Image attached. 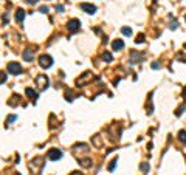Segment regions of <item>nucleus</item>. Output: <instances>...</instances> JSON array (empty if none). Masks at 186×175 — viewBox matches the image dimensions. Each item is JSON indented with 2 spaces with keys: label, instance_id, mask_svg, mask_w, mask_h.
<instances>
[{
  "label": "nucleus",
  "instance_id": "4be33fe9",
  "mask_svg": "<svg viewBox=\"0 0 186 175\" xmlns=\"http://www.w3.org/2000/svg\"><path fill=\"white\" fill-rule=\"evenodd\" d=\"M150 67H152V68H154V70H160V68H161V65H160V64H158V62H154V64H152V65H150Z\"/></svg>",
  "mask_w": 186,
  "mask_h": 175
},
{
  "label": "nucleus",
  "instance_id": "f3484780",
  "mask_svg": "<svg viewBox=\"0 0 186 175\" xmlns=\"http://www.w3.org/2000/svg\"><path fill=\"white\" fill-rule=\"evenodd\" d=\"M140 169H141L143 172H147V170H149V164H147V163H141V164H140Z\"/></svg>",
  "mask_w": 186,
  "mask_h": 175
},
{
  "label": "nucleus",
  "instance_id": "2eb2a0df",
  "mask_svg": "<svg viewBox=\"0 0 186 175\" xmlns=\"http://www.w3.org/2000/svg\"><path fill=\"white\" fill-rule=\"evenodd\" d=\"M103 59L107 61V62H112V54H110V53H104V54H103Z\"/></svg>",
  "mask_w": 186,
  "mask_h": 175
},
{
  "label": "nucleus",
  "instance_id": "7c9ffc66",
  "mask_svg": "<svg viewBox=\"0 0 186 175\" xmlns=\"http://www.w3.org/2000/svg\"><path fill=\"white\" fill-rule=\"evenodd\" d=\"M184 20H186V17H184Z\"/></svg>",
  "mask_w": 186,
  "mask_h": 175
},
{
  "label": "nucleus",
  "instance_id": "b1692460",
  "mask_svg": "<svg viewBox=\"0 0 186 175\" xmlns=\"http://www.w3.org/2000/svg\"><path fill=\"white\" fill-rule=\"evenodd\" d=\"M183 110H184V107H180V109H177V112H175V115H177V116H180V115L183 113Z\"/></svg>",
  "mask_w": 186,
  "mask_h": 175
},
{
  "label": "nucleus",
  "instance_id": "c85d7f7f",
  "mask_svg": "<svg viewBox=\"0 0 186 175\" xmlns=\"http://www.w3.org/2000/svg\"><path fill=\"white\" fill-rule=\"evenodd\" d=\"M71 175H82L81 172H71Z\"/></svg>",
  "mask_w": 186,
  "mask_h": 175
},
{
  "label": "nucleus",
  "instance_id": "5701e85b",
  "mask_svg": "<svg viewBox=\"0 0 186 175\" xmlns=\"http://www.w3.org/2000/svg\"><path fill=\"white\" fill-rule=\"evenodd\" d=\"M169 28H171V30H175V28H177V20H172L171 25H169Z\"/></svg>",
  "mask_w": 186,
  "mask_h": 175
},
{
  "label": "nucleus",
  "instance_id": "f257e3e1",
  "mask_svg": "<svg viewBox=\"0 0 186 175\" xmlns=\"http://www.w3.org/2000/svg\"><path fill=\"white\" fill-rule=\"evenodd\" d=\"M39 65H40L42 68H50V67L53 65V58H51L50 54H42V56L39 58Z\"/></svg>",
  "mask_w": 186,
  "mask_h": 175
},
{
  "label": "nucleus",
  "instance_id": "423d86ee",
  "mask_svg": "<svg viewBox=\"0 0 186 175\" xmlns=\"http://www.w3.org/2000/svg\"><path fill=\"white\" fill-rule=\"evenodd\" d=\"M62 150L61 149H50L48 150V158L51 160V161H57V160H61L62 158Z\"/></svg>",
  "mask_w": 186,
  "mask_h": 175
},
{
  "label": "nucleus",
  "instance_id": "4468645a",
  "mask_svg": "<svg viewBox=\"0 0 186 175\" xmlns=\"http://www.w3.org/2000/svg\"><path fill=\"white\" fill-rule=\"evenodd\" d=\"M121 33H123L124 36H132V30H130V28H127V27L121 28Z\"/></svg>",
  "mask_w": 186,
  "mask_h": 175
},
{
  "label": "nucleus",
  "instance_id": "f03ea898",
  "mask_svg": "<svg viewBox=\"0 0 186 175\" xmlns=\"http://www.w3.org/2000/svg\"><path fill=\"white\" fill-rule=\"evenodd\" d=\"M36 85H37L40 90H45V88L48 87V78H47V75H39V76L36 78Z\"/></svg>",
  "mask_w": 186,
  "mask_h": 175
},
{
  "label": "nucleus",
  "instance_id": "aec40b11",
  "mask_svg": "<svg viewBox=\"0 0 186 175\" xmlns=\"http://www.w3.org/2000/svg\"><path fill=\"white\" fill-rule=\"evenodd\" d=\"M6 81V73H3V71H0V84H3Z\"/></svg>",
  "mask_w": 186,
  "mask_h": 175
},
{
  "label": "nucleus",
  "instance_id": "412c9836",
  "mask_svg": "<svg viewBox=\"0 0 186 175\" xmlns=\"http://www.w3.org/2000/svg\"><path fill=\"white\" fill-rule=\"evenodd\" d=\"M16 115H11V116H8V119H6V124H10V122H13V121H16Z\"/></svg>",
  "mask_w": 186,
  "mask_h": 175
},
{
  "label": "nucleus",
  "instance_id": "6ab92c4d",
  "mask_svg": "<svg viewBox=\"0 0 186 175\" xmlns=\"http://www.w3.org/2000/svg\"><path fill=\"white\" fill-rule=\"evenodd\" d=\"M65 98H67V101H73V93L70 90H67L65 92Z\"/></svg>",
  "mask_w": 186,
  "mask_h": 175
},
{
  "label": "nucleus",
  "instance_id": "bb28decb",
  "mask_svg": "<svg viewBox=\"0 0 186 175\" xmlns=\"http://www.w3.org/2000/svg\"><path fill=\"white\" fill-rule=\"evenodd\" d=\"M56 10H57V11H61V13H62V11H64V6H62V5H57V6H56Z\"/></svg>",
  "mask_w": 186,
  "mask_h": 175
},
{
  "label": "nucleus",
  "instance_id": "9b49d317",
  "mask_svg": "<svg viewBox=\"0 0 186 175\" xmlns=\"http://www.w3.org/2000/svg\"><path fill=\"white\" fill-rule=\"evenodd\" d=\"M23 59H25L27 62H31V61H33V51H31V50H25V51H23Z\"/></svg>",
  "mask_w": 186,
  "mask_h": 175
},
{
  "label": "nucleus",
  "instance_id": "cd10ccee",
  "mask_svg": "<svg viewBox=\"0 0 186 175\" xmlns=\"http://www.w3.org/2000/svg\"><path fill=\"white\" fill-rule=\"evenodd\" d=\"M183 99H184V101H186V87H184V88H183Z\"/></svg>",
  "mask_w": 186,
  "mask_h": 175
},
{
  "label": "nucleus",
  "instance_id": "393cba45",
  "mask_svg": "<svg viewBox=\"0 0 186 175\" xmlns=\"http://www.w3.org/2000/svg\"><path fill=\"white\" fill-rule=\"evenodd\" d=\"M25 2H27V3H30V5H36V3L39 2V0H25Z\"/></svg>",
  "mask_w": 186,
  "mask_h": 175
},
{
  "label": "nucleus",
  "instance_id": "9d476101",
  "mask_svg": "<svg viewBox=\"0 0 186 175\" xmlns=\"http://www.w3.org/2000/svg\"><path fill=\"white\" fill-rule=\"evenodd\" d=\"M23 19H25V11L23 10H17L16 11V20L17 22H23Z\"/></svg>",
  "mask_w": 186,
  "mask_h": 175
},
{
  "label": "nucleus",
  "instance_id": "a878e982",
  "mask_svg": "<svg viewBox=\"0 0 186 175\" xmlns=\"http://www.w3.org/2000/svg\"><path fill=\"white\" fill-rule=\"evenodd\" d=\"M40 13H48V6H40Z\"/></svg>",
  "mask_w": 186,
  "mask_h": 175
},
{
  "label": "nucleus",
  "instance_id": "a211bd4d",
  "mask_svg": "<svg viewBox=\"0 0 186 175\" xmlns=\"http://www.w3.org/2000/svg\"><path fill=\"white\" fill-rule=\"evenodd\" d=\"M135 42H137V44L144 42V34H138V36H137V39H135Z\"/></svg>",
  "mask_w": 186,
  "mask_h": 175
},
{
  "label": "nucleus",
  "instance_id": "c756f323",
  "mask_svg": "<svg viewBox=\"0 0 186 175\" xmlns=\"http://www.w3.org/2000/svg\"><path fill=\"white\" fill-rule=\"evenodd\" d=\"M13 175H20V173H13Z\"/></svg>",
  "mask_w": 186,
  "mask_h": 175
},
{
  "label": "nucleus",
  "instance_id": "f8f14e48",
  "mask_svg": "<svg viewBox=\"0 0 186 175\" xmlns=\"http://www.w3.org/2000/svg\"><path fill=\"white\" fill-rule=\"evenodd\" d=\"M178 141L184 146L186 144V130H180L178 132Z\"/></svg>",
  "mask_w": 186,
  "mask_h": 175
},
{
  "label": "nucleus",
  "instance_id": "39448f33",
  "mask_svg": "<svg viewBox=\"0 0 186 175\" xmlns=\"http://www.w3.org/2000/svg\"><path fill=\"white\" fill-rule=\"evenodd\" d=\"M144 58V54L143 53H138V51H130V58H129V62L132 64V65H135V64H138V62H141V59Z\"/></svg>",
  "mask_w": 186,
  "mask_h": 175
},
{
  "label": "nucleus",
  "instance_id": "7ed1b4c3",
  "mask_svg": "<svg viewBox=\"0 0 186 175\" xmlns=\"http://www.w3.org/2000/svg\"><path fill=\"white\" fill-rule=\"evenodd\" d=\"M8 73L10 75H20L22 73V67L19 62H10L8 64Z\"/></svg>",
  "mask_w": 186,
  "mask_h": 175
},
{
  "label": "nucleus",
  "instance_id": "1a4fd4ad",
  "mask_svg": "<svg viewBox=\"0 0 186 175\" xmlns=\"http://www.w3.org/2000/svg\"><path fill=\"white\" fill-rule=\"evenodd\" d=\"M25 93H27V96H28V98H31L33 101H36V99H37V93H36L33 88H30V87H28V88L25 90Z\"/></svg>",
  "mask_w": 186,
  "mask_h": 175
},
{
  "label": "nucleus",
  "instance_id": "ddd939ff",
  "mask_svg": "<svg viewBox=\"0 0 186 175\" xmlns=\"http://www.w3.org/2000/svg\"><path fill=\"white\" fill-rule=\"evenodd\" d=\"M78 163H79L82 167H90V166H91V161H90L88 158H84V160H81V158H79V161H78Z\"/></svg>",
  "mask_w": 186,
  "mask_h": 175
},
{
  "label": "nucleus",
  "instance_id": "dca6fc26",
  "mask_svg": "<svg viewBox=\"0 0 186 175\" xmlns=\"http://www.w3.org/2000/svg\"><path fill=\"white\" fill-rule=\"evenodd\" d=\"M116 163H118V158L112 160V163L109 164V170H113V169H115V166H116Z\"/></svg>",
  "mask_w": 186,
  "mask_h": 175
},
{
  "label": "nucleus",
  "instance_id": "0eeeda50",
  "mask_svg": "<svg viewBox=\"0 0 186 175\" xmlns=\"http://www.w3.org/2000/svg\"><path fill=\"white\" fill-rule=\"evenodd\" d=\"M81 10L85 11L87 14H95L96 13V6L95 5H90V3H81Z\"/></svg>",
  "mask_w": 186,
  "mask_h": 175
},
{
  "label": "nucleus",
  "instance_id": "20e7f679",
  "mask_svg": "<svg viewBox=\"0 0 186 175\" xmlns=\"http://www.w3.org/2000/svg\"><path fill=\"white\" fill-rule=\"evenodd\" d=\"M67 28H68L70 33H76V31H79V28H81V22H79L78 19H71V20H68Z\"/></svg>",
  "mask_w": 186,
  "mask_h": 175
},
{
  "label": "nucleus",
  "instance_id": "6e6552de",
  "mask_svg": "<svg viewBox=\"0 0 186 175\" xmlns=\"http://www.w3.org/2000/svg\"><path fill=\"white\" fill-rule=\"evenodd\" d=\"M112 48H113L115 51H120V50H123V48H124V42H123L121 39H116V41H113V42H112Z\"/></svg>",
  "mask_w": 186,
  "mask_h": 175
}]
</instances>
